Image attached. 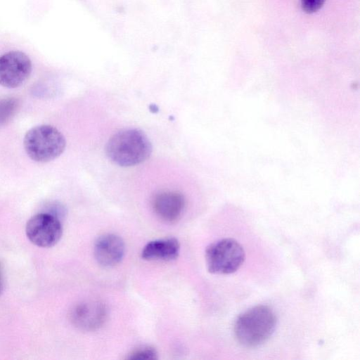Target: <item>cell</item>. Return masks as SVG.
Returning a JSON list of instances; mask_svg holds the SVG:
<instances>
[{
	"label": "cell",
	"instance_id": "obj_1",
	"mask_svg": "<svg viewBox=\"0 0 360 360\" xmlns=\"http://www.w3.org/2000/svg\"><path fill=\"white\" fill-rule=\"evenodd\" d=\"M276 323V314L269 307L257 305L238 315L234 323V335L241 345L258 347L271 338Z\"/></svg>",
	"mask_w": 360,
	"mask_h": 360
},
{
	"label": "cell",
	"instance_id": "obj_2",
	"mask_svg": "<svg viewBox=\"0 0 360 360\" xmlns=\"http://www.w3.org/2000/svg\"><path fill=\"white\" fill-rule=\"evenodd\" d=\"M105 151L109 159L122 167H131L146 160L152 153L148 136L137 129L121 130L108 140Z\"/></svg>",
	"mask_w": 360,
	"mask_h": 360
},
{
	"label": "cell",
	"instance_id": "obj_3",
	"mask_svg": "<svg viewBox=\"0 0 360 360\" xmlns=\"http://www.w3.org/2000/svg\"><path fill=\"white\" fill-rule=\"evenodd\" d=\"M27 155L37 162H48L59 157L64 151L66 141L56 127L41 124L28 130L23 139Z\"/></svg>",
	"mask_w": 360,
	"mask_h": 360
},
{
	"label": "cell",
	"instance_id": "obj_4",
	"mask_svg": "<svg viewBox=\"0 0 360 360\" xmlns=\"http://www.w3.org/2000/svg\"><path fill=\"white\" fill-rule=\"evenodd\" d=\"M205 263L209 272L230 274L243 264L245 253L242 245L233 238H223L210 244L205 250Z\"/></svg>",
	"mask_w": 360,
	"mask_h": 360
},
{
	"label": "cell",
	"instance_id": "obj_5",
	"mask_svg": "<svg viewBox=\"0 0 360 360\" xmlns=\"http://www.w3.org/2000/svg\"><path fill=\"white\" fill-rule=\"evenodd\" d=\"M25 233L33 244L41 248H50L60 240L63 227L57 216L51 213H39L28 220Z\"/></svg>",
	"mask_w": 360,
	"mask_h": 360
},
{
	"label": "cell",
	"instance_id": "obj_6",
	"mask_svg": "<svg viewBox=\"0 0 360 360\" xmlns=\"http://www.w3.org/2000/svg\"><path fill=\"white\" fill-rule=\"evenodd\" d=\"M32 72V62L23 52L9 51L0 56V85L16 88L22 84Z\"/></svg>",
	"mask_w": 360,
	"mask_h": 360
},
{
	"label": "cell",
	"instance_id": "obj_7",
	"mask_svg": "<svg viewBox=\"0 0 360 360\" xmlns=\"http://www.w3.org/2000/svg\"><path fill=\"white\" fill-rule=\"evenodd\" d=\"M107 317L105 306L97 301L82 302L72 310L70 319L72 323L83 330H94L100 328Z\"/></svg>",
	"mask_w": 360,
	"mask_h": 360
},
{
	"label": "cell",
	"instance_id": "obj_8",
	"mask_svg": "<svg viewBox=\"0 0 360 360\" xmlns=\"http://www.w3.org/2000/svg\"><path fill=\"white\" fill-rule=\"evenodd\" d=\"M125 245L118 236L108 233L100 236L94 244V252L97 262L105 267L117 264L123 258Z\"/></svg>",
	"mask_w": 360,
	"mask_h": 360
},
{
	"label": "cell",
	"instance_id": "obj_9",
	"mask_svg": "<svg viewBox=\"0 0 360 360\" xmlns=\"http://www.w3.org/2000/svg\"><path fill=\"white\" fill-rule=\"evenodd\" d=\"M152 205L156 215L160 219L172 222L181 215L185 201L184 196L176 191H163L155 195Z\"/></svg>",
	"mask_w": 360,
	"mask_h": 360
},
{
	"label": "cell",
	"instance_id": "obj_10",
	"mask_svg": "<svg viewBox=\"0 0 360 360\" xmlns=\"http://www.w3.org/2000/svg\"><path fill=\"white\" fill-rule=\"evenodd\" d=\"M180 252V244L174 238L148 242L141 251V257L148 261H169L176 259Z\"/></svg>",
	"mask_w": 360,
	"mask_h": 360
},
{
	"label": "cell",
	"instance_id": "obj_11",
	"mask_svg": "<svg viewBox=\"0 0 360 360\" xmlns=\"http://www.w3.org/2000/svg\"><path fill=\"white\" fill-rule=\"evenodd\" d=\"M18 101L13 98L0 100V126L8 122L18 109Z\"/></svg>",
	"mask_w": 360,
	"mask_h": 360
},
{
	"label": "cell",
	"instance_id": "obj_12",
	"mask_svg": "<svg viewBox=\"0 0 360 360\" xmlns=\"http://www.w3.org/2000/svg\"><path fill=\"white\" fill-rule=\"evenodd\" d=\"M158 358V353L155 348L150 346H143L139 347L134 350H133L131 353L128 354V356L126 357L127 359H134V360H149V359H156Z\"/></svg>",
	"mask_w": 360,
	"mask_h": 360
},
{
	"label": "cell",
	"instance_id": "obj_13",
	"mask_svg": "<svg viewBox=\"0 0 360 360\" xmlns=\"http://www.w3.org/2000/svg\"><path fill=\"white\" fill-rule=\"evenodd\" d=\"M325 0H301L302 10L307 13H313L319 11Z\"/></svg>",
	"mask_w": 360,
	"mask_h": 360
},
{
	"label": "cell",
	"instance_id": "obj_14",
	"mask_svg": "<svg viewBox=\"0 0 360 360\" xmlns=\"http://www.w3.org/2000/svg\"><path fill=\"white\" fill-rule=\"evenodd\" d=\"M2 288H3V278H2L1 269L0 267V292L2 290Z\"/></svg>",
	"mask_w": 360,
	"mask_h": 360
}]
</instances>
